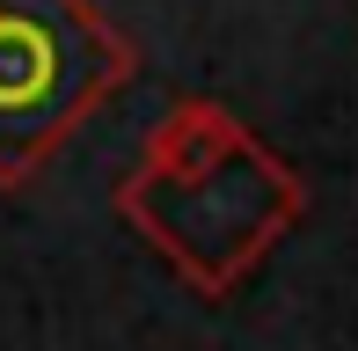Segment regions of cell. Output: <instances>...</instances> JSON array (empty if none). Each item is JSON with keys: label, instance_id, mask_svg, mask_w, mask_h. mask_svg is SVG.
Returning a JSON list of instances; mask_svg holds the SVG:
<instances>
[{"label": "cell", "instance_id": "cell-1", "mask_svg": "<svg viewBox=\"0 0 358 351\" xmlns=\"http://www.w3.org/2000/svg\"><path fill=\"white\" fill-rule=\"evenodd\" d=\"M95 81V44L59 8L0 0V154L52 132L59 110Z\"/></svg>", "mask_w": 358, "mask_h": 351}]
</instances>
